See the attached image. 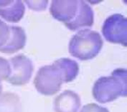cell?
Segmentation results:
<instances>
[{
	"label": "cell",
	"mask_w": 127,
	"mask_h": 112,
	"mask_svg": "<svg viewBox=\"0 0 127 112\" xmlns=\"http://www.w3.org/2000/svg\"><path fill=\"white\" fill-rule=\"evenodd\" d=\"M79 72L78 64L68 58H60L53 64L42 66L34 79L37 91L45 96L56 94L62 84L73 81Z\"/></svg>",
	"instance_id": "6da1fadb"
},
{
	"label": "cell",
	"mask_w": 127,
	"mask_h": 112,
	"mask_svg": "<svg viewBox=\"0 0 127 112\" xmlns=\"http://www.w3.org/2000/svg\"><path fill=\"white\" fill-rule=\"evenodd\" d=\"M94 99L100 104L114 101L127 95V71L116 69L109 76H101L95 81L93 87Z\"/></svg>",
	"instance_id": "7a4b0ae2"
},
{
	"label": "cell",
	"mask_w": 127,
	"mask_h": 112,
	"mask_svg": "<svg viewBox=\"0 0 127 112\" xmlns=\"http://www.w3.org/2000/svg\"><path fill=\"white\" fill-rule=\"evenodd\" d=\"M103 41L100 34L91 29H83L73 35L69 42V53L80 61L93 59L100 52Z\"/></svg>",
	"instance_id": "3957f363"
},
{
	"label": "cell",
	"mask_w": 127,
	"mask_h": 112,
	"mask_svg": "<svg viewBox=\"0 0 127 112\" xmlns=\"http://www.w3.org/2000/svg\"><path fill=\"white\" fill-rule=\"evenodd\" d=\"M102 34L106 40L113 43L127 46V19L120 14H114L105 20Z\"/></svg>",
	"instance_id": "277c9868"
},
{
	"label": "cell",
	"mask_w": 127,
	"mask_h": 112,
	"mask_svg": "<svg viewBox=\"0 0 127 112\" xmlns=\"http://www.w3.org/2000/svg\"><path fill=\"white\" fill-rule=\"evenodd\" d=\"M11 73L7 82L14 86H23L27 84L32 78L34 72L33 63L24 54H19L9 60Z\"/></svg>",
	"instance_id": "5b68a950"
},
{
	"label": "cell",
	"mask_w": 127,
	"mask_h": 112,
	"mask_svg": "<svg viewBox=\"0 0 127 112\" xmlns=\"http://www.w3.org/2000/svg\"><path fill=\"white\" fill-rule=\"evenodd\" d=\"M79 11L78 0H54L50 7V13L54 19L64 23H71Z\"/></svg>",
	"instance_id": "8992f818"
},
{
	"label": "cell",
	"mask_w": 127,
	"mask_h": 112,
	"mask_svg": "<svg viewBox=\"0 0 127 112\" xmlns=\"http://www.w3.org/2000/svg\"><path fill=\"white\" fill-rule=\"evenodd\" d=\"M81 105L79 95L70 90H65L54 100L55 112H78Z\"/></svg>",
	"instance_id": "52a82bcc"
},
{
	"label": "cell",
	"mask_w": 127,
	"mask_h": 112,
	"mask_svg": "<svg viewBox=\"0 0 127 112\" xmlns=\"http://www.w3.org/2000/svg\"><path fill=\"white\" fill-rule=\"evenodd\" d=\"M25 12V7L20 0L0 1V17L8 22H19Z\"/></svg>",
	"instance_id": "ba28073f"
},
{
	"label": "cell",
	"mask_w": 127,
	"mask_h": 112,
	"mask_svg": "<svg viewBox=\"0 0 127 112\" xmlns=\"http://www.w3.org/2000/svg\"><path fill=\"white\" fill-rule=\"evenodd\" d=\"M27 41L25 30L17 26H10V37L6 44L0 47V52L14 54L22 49Z\"/></svg>",
	"instance_id": "9c48e42d"
},
{
	"label": "cell",
	"mask_w": 127,
	"mask_h": 112,
	"mask_svg": "<svg viewBox=\"0 0 127 112\" xmlns=\"http://www.w3.org/2000/svg\"><path fill=\"white\" fill-rule=\"evenodd\" d=\"M94 21V11L85 1H79V11L75 19L65 26L71 31H76L86 26H92Z\"/></svg>",
	"instance_id": "30bf717a"
},
{
	"label": "cell",
	"mask_w": 127,
	"mask_h": 112,
	"mask_svg": "<svg viewBox=\"0 0 127 112\" xmlns=\"http://www.w3.org/2000/svg\"><path fill=\"white\" fill-rule=\"evenodd\" d=\"M22 103L20 96L12 92L0 94V112H22Z\"/></svg>",
	"instance_id": "8fae6325"
},
{
	"label": "cell",
	"mask_w": 127,
	"mask_h": 112,
	"mask_svg": "<svg viewBox=\"0 0 127 112\" xmlns=\"http://www.w3.org/2000/svg\"><path fill=\"white\" fill-rule=\"evenodd\" d=\"M11 73V67L9 61L0 56V84L1 81L7 80Z\"/></svg>",
	"instance_id": "7c38bea8"
},
{
	"label": "cell",
	"mask_w": 127,
	"mask_h": 112,
	"mask_svg": "<svg viewBox=\"0 0 127 112\" xmlns=\"http://www.w3.org/2000/svg\"><path fill=\"white\" fill-rule=\"evenodd\" d=\"M10 37V26L0 19V47L6 44Z\"/></svg>",
	"instance_id": "4fadbf2b"
},
{
	"label": "cell",
	"mask_w": 127,
	"mask_h": 112,
	"mask_svg": "<svg viewBox=\"0 0 127 112\" xmlns=\"http://www.w3.org/2000/svg\"><path fill=\"white\" fill-rule=\"evenodd\" d=\"M30 9L34 11H44L47 7L48 1H25Z\"/></svg>",
	"instance_id": "5bb4252c"
},
{
	"label": "cell",
	"mask_w": 127,
	"mask_h": 112,
	"mask_svg": "<svg viewBox=\"0 0 127 112\" xmlns=\"http://www.w3.org/2000/svg\"><path fill=\"white\" fill-rule=\"evenodd\" d=\"M80 112H109V111L105 107L100 106L95 103H91L83 106Z\"/></svg>",
	"instance_id": "9a60e30c"
},
{
	"label": "cell",
	"mask_w": 127,
	"mask_h": 112,
	"mask_svg": "<svg viewBox=\"0 0 127 112\" xmlns=\"http://www.w3.org/2000/svg\"><path fill=\"white\" fill-rule=\"evenodd\" d=\"M1 92H2V85L0 84V94L1 93Z\"/></svg>",
	"instance_id": "2e32d148"
}]
</instances>
